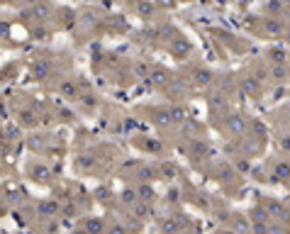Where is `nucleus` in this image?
Masks as SVG:
<instances>
[{
    "mask_svg": "<svg viewBox=\"0 0 290 234\" xmlns=\"http://www.w3.org/2000/svg\"><path fill=\"white\" fill-rule=\"evenodd\" d=\"M22 15H25V18H30V20H37V22H47V20L54 15V8H52V3H49V0H42V3L32 5L30 10H25Z\"/></svg>",
    "mask_w": 290,
    "mask_h": 234,
    "instance_id": "nucleus-1",
    "label": "nucleus"
},
{
    "mask_svg": "<svg viewBox=\"0 0 290 234\" xmlns=\"http://www.w3.org/2000/svg\"><path fill=\"white\" fill-rule=\"evenodd\" d=\"M32 78L35 81H47L49 76H52V61H47V59H35V64H32Z\"/></svg>",
    "mask_w": 290,
    "mask_h": 234,
    "instance_id": "nucleus-2",
    "label": "nucleus"
},
{
    "mask_svg": "<svg viewBox=\"0 0 290 234\" xmlns=\"http://www.w3.org/2000/svg\"><path fill=\"white\" fill-rule=\"evenodd\" d=\"M37 212L42 217H52L54 212H59V202H56V200H44V202H39Z\"/></svg>",
    "mask_w": 290,
    "mask_h": 234,
    "instance_id": "nucleus-3",
    "label": "nucleus"
},
{
    "mask_svg": "<svg viewBox=\"0 0 290 234\" xmlns=\"http://www.w3.org/2000/svg\"><path fill=\"white\" fill-rule=\"evenodd\" d=\"M59 90H61V95H66V98H76V95H78V88H76L73 78H64L61 86H59Z\"/></svg>",
    "mask_w": 290,
    "mask_h": 234,
    "instance_id": "nucleus-4",
    "label": "nucleus"
},
{
    "mask_svg": "<svg viewBox=\"0 0 290 234\" xmlns=\"http://www.w3.org/2000/svg\"><path fill=\"white\" fill-rule=\"evenodd\" d=\"M86 232L88 234H103V219H86Z\"/></svg>",
    "mask_w": 290,
    "mask_h": 234,
    "instance_id": "nucleus-5",
    "label": "nucleus"
},
{
    "mask_svg": "<svg viewBox=\"0 0 290 234\" xmlns=\"http://www.w3.org/2000/svg\"><path fill=\"white\" fill-rule=\"evenodd\" d=\"M32 37H35V39H39V42H44V39L49 37V30H47V27H42V25H37L35 30H32Z\"/></svg>",
    "mask_w": 290,
    "mask_h": 234,
    "instance_id": "nucleus-6",
    "label": "nucleus"
},
{
    "mask_svg": "<svg viewBox=\"0 0 290 234\" xmlns=\"http://www.w3.org/2000/svg\"><path fill=\"white\" fill-rule=\"evenodd\" d=\"M32 173H37L35 178H39V180L49 178V168H47V166H35V168H32Z\"/></svg>",
    "mask_w": 290,
    "mask_h": 234,
    "instance_id": "nucleus-7",
    "label": "nucleus"
},
{
    "mask_svg": "<svg viewBox=\"0 0 290 234\" xmlns=\"http://www.w3.org/2000/svg\"><path fill=\"white\" fill-rule=\"evenodd\" d=\"M42 144H44V142H42L39 134H32V137H30V149H42Z\"/></svg>",
    "mask_w": 290,
    "mask_h": 234,
    "instance_id": "nucleus-8",
    "label": "nucleus"
},
{
    "mask_svg": "<svg viewBox=\"0 0 290 234\" xmlns=\"http://www.w3.org/2000/svg\"><path fill=\"white\" fill-rule=\"evenodd\" d=\"M122 200H125V202H134V200H137L134 190H125V193H122Z\"/></svg>",
    "mask_w": 290,
    "mask_h": 234,
    "instance_id": "nucleus-9",
    "label": "nucleus"
},
{
    "mask_svg": "<svg viewBox=\"0 0 290 234\" xmlns=\"http://www.w3.org/2000/svg\"><path fill=\"white\" fill-rule=\"evenodd\" d=\"M139 193H142V198H144V200H151V198H154V190H151V188H146V185L142 188V190H139Z\"/></svg>",
    "mask_w": 290,
    "mask_h": 234,
    "instance_id": "nucleus-10",
    "label": "nucleus"
},
{
    "mask_svg": "<svg viewBox=\"0 0 290 234\" xmlns=\"http://www.w3.org/2000/svg\"><path fill=\"white\" fill-rule=\"evenodd\" d=\"M64 215H66V217L76 215V205H66V207H64Z\"/></svg>",
    "mask_w": 290,
    "mask_h": 234,
    "instance_id": "nucleus-11",
    "label": "nucleus"
},
{
    "mask_svg": "<svg viewBox=\"0 0 290 234\" xmlns=\"http://www.w3.org/2000/svg\"><path fill=\"white\" fill-rule=\"evenodd\" d=\"M110 234H125V227H120V224H115V227L110 229Z\"/></svg>",
    "mask_w": 290,
    "mask_h": 234,
    "instance_id": "nucleus-12",
    "label": "nucleus"
},
{
    "mask_svg": "<svg viewBox=\"0 0 290 234\" xmlns=\"http://www.w3.org/2000/svg\"><path fill=\"white\" fill-rule=\"evenodd\" d=\"M22 3H25V5H30V8H32V5H37V3H42V0H22Z\"/></svg>",
    "mask_w": 290,
    "mask_h": 234,
    "instance_id": "nucleus-13",
    "label": "nucleus"
},
{
    "mask_svg": "<svg viewBox=\"0 0 290 234\" xmlns=\"http://www.w3.org/2000/svg\"><path fill=\"white\" fill-rule=\"evenodd\" d=\"M3 137H5V132H3V129H0V142H3Z\"/></svg>",
    "mask_w": 290,
    "mask_h": 234,
    "instance_id": "nucleus-14",
    "label": "nucleus"
},
{
    "mask_svg": "<svg viewBox=\"0 0 290 234\" xmlns=\"http://www.w3.org/2000/svg\"><path fill=\"white\" fill-rule=\"evenodd\" d=\"M73 234H88V232H83V229H78V232H73Z\"/></svg>",
    "mask_w": 290,
    "mask_h": 234,
    "instance_id": "nucleus-15",
    "label": "nucleus"
}]
</instances>
